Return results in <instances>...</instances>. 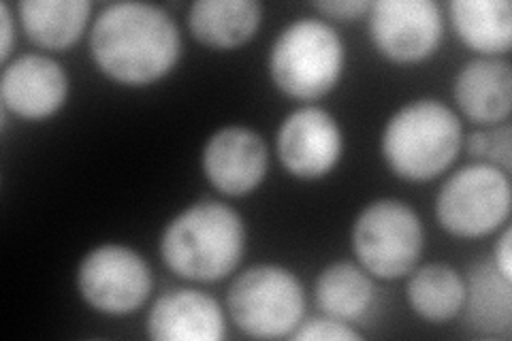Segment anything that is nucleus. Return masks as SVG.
Listing matches in <instances>:
<instances>
[{
	"instance_id": "f257e3e1",
	"label": "nucleus",
	"mask_w": 512,
	"mask_h": 341,
	"mask_svg": "<svg viewBox=\"0 0 512 341\" xmlns=\"http://www.w3.org/2000/svg\"><path fill=\"white\" fill-rule=\"evenodd\" d=\"M90 52L107 77L128 86H146L175 67L182 39L165 9L148 3H116L94 20Z\"/></svg>"
},
{
	"instance_id": "4be33fe9",
	"label": "nucleus",
	"mask_w": 512,
	"mask_h": 341,
	"mask_svg": "<svg viewBox=\"0 0 512 341\" xmlns=\"http://www.w3.org/2000/svg\"><path fill=\"white\" fill-rule=\"evenodd\" d=\"M295 341H357L361 335L338 318H310L291 333Z\"/></svg>"
},
{
	"instance_id": "7ed1b4c3",
	"label": "nucleus",
	"mask_w": 512,
	"mask_h": 341,
	"mask_svg": "<svg viewBox=\"0 0 512 341\" xmlns=\"http://www.w3.org/2000/svg\"><path fill=\"white\" fill-rule=\"evenodd\" d=\"M461 145L457 113L434 99L404 105L382 133V156L389 169L410 182H427L444 173Z\"/></svg>"
},
{
	"instance_id": "f8f14e48",
	"label": "nucleus",
	"mask_w": 512,
	"mask_h": 341,
	"mask_svg": "<svg viewBox=\"0 0 512 341\" xmlns=\"http://www.w3.org/2000/svg\"><path fill=\"white\" fill-rule=\"evenodd\" d=\"M69 77L60 64L41 54H26L7 64L0 77L3 107L24 120L50 118L64 105Z\"/></svg>"
},
{
	"instance_id": "ddd939ff",
	"label": "nucleus",
	"mask_w": 512,
	"mask_h": 341,
	"mask_svg": "<svg viewBox=\"0 0 512 341\" xmlns=\"http://www.w3.org/2000/svg\"><path fill=\"white\" fill-rule=\"evenodd\" d=\"M148 335L156 341H218L227 335V318L214 297L195 288H175L154 301Z\"/></svg>"
},
{
	"instance_id": "f03ea898",
	"label": "nucleus",
	"mask_w": 512,
	"mask_h": 341,
	"mask_svg": "<svg viewBox=\"0 0 512 341\" xmlns=\"http://www.w3.org/2000/svg\"><path fill=\"white\" fill-rule=\"evenodd\" d=\"M246 226L229 205L201 201L175 216L160 237L165 265L184 280L218 282L242 263Z\"/></svg>"
},
{
	"instance_id": "dca6fc26",
	"label": "nucleus",
	"mask_w": 512,
	"mask_h": 341,
	"mask_svg": "<svg viewBox=\"0 0 512 341\" xmlns=\"http://www.w3.org/2000/svg\"><path fill=\"white\" fill-rule=\"evenodd\" d=\"M18 9L28 39L45 50H67L75 45L92 13L88 0H24Z\"/></svg>"
},
{
	"instance_id": "6e6552de",
	"label": "nucleus",
	"mask_w": 512,
	"mask_h": 341,
	"mask_svg": "<svg viewBox=\"0 0 512 341\" xmlns=\"http://www.w3.org/2000/svg\"><path fill=\"white\" fill-rule=\"evenodd\" d=\"M77 288L96 312L126 316L148 301L152 273L139 252L107 243L86 254L77 271Z\"/></svg>"
},
{
	"instance_id": "393cba45",
	"label": "nucleus",
	"mask_w": 512,
	"mask_h": 341,
	"mask_svg": "<svg viewBox=\"0 0 512 341\" xmlns=\"http://www.w3.org/2000/svg\"><path fill=\"white\" fill-rule=\"evenodd\" d=\"M0 22H3V54H0V60L7 62L13 47V18L7 3L0 5Z\"/></svg>"
},
{
	"instance_id": "4468645a",
	"label": "nucleus",
	"mask_w": 512,
	"mask_h": 341,
	"mask_svg": "<svg viewBox=\"0 0 512 341\" xmlns=\"http://www.w3.org/2000/svg\"><path fill=\"white\" fill-rule=\"evenodd\" d=\"M455 101L463 116L498 124L512 109V71L506 60L485 56L468 62L455 79Z\"/></svg>"
},
{
	"instance_id": "423d86ee",
	"label": "nucleus",
	"mask_w": 512,
	"mask_h": 341,
	"mask_svg": "<svg viewBox=\"0 0 512 341\" xmlns=\"http://www.w3.org/2000/svg\"><path fill=\"white\" fill-rule=\"evenodd\" d=\"M352 250L361 267L380 280L414 271L423 252V226L416 211L395 199L367 205L352 226Z\"/></svg>"
},
{
	"instance_id": "a211bd4d",
	"label": "nucleus",
	"mask_w": 512,
	"mask_h": 341,
	"mask_svg": "<svg viewBox=\"0 0 512 341\" xmlns=\"http://www.w3.org/2000/svg\"><path fill=\"white\" fill-rule=\"evenodd\" d=\"M408 303L429 322H446L461 314L466 305V282L448 265L431 263L412 271Z\"/></svg>"
},
{
	"instance_id": "5701e85b",
	"label": "nucleus",
	"mask_w": 512,
	"mask_h": 341,
	"mask_svg": "<svg viewBox=\"0 0 512 341\" xmlns=\"http://www.w3.org/2000/svg\"><path fill=\"white\" fill-rule=\"evenodd\" d=\"M314 7L335 20H355L370 11L372 3L367 0H331V3H316Z\"/></svg>"
},
{
	"instance_id": "b1692460",
	"label": "nucleus",
	"mask_w": 512,
	"mask_h": 341,
	"mask_svg": "<svg viewBox=\"0 0 512 341\" xmlns=\"http://www.w3.org/2000/svg\"><path fill=\"white\" fill-rule=\"evenodd\" d=\"M510 237H512V231L506 226L502 237H500V241H498V246H495V261H493V265H495V269H498V271L504 275L506 280L512 282V250H510Z\"/></svg>"
},
{
	"instance_id": "39448f33",
	"label": "nucleus",
	"mask_w": 512,
	"mask_h": 341,
	"mask_svg": "<svg viewBox=\"0 0 512 341\" xmlns=\"http://www.w3.org/2000/svg\"><path fill=\"white\" fill-rule=\"evenodd\" d=\"M227 307L239 331L256 339L291 337L306 312V295L293 271L250 267L231 284Z\"/></svg>"
},
{
	"instance_id": "1a4fd4ad",
	"label": "nucleus",
	"mask_w": 512,
	"mask_h": 341,
	"mask_svg": "<svg viewBox=\"0 0 512 341\" xmlns=\"http://www.w3.org/2000/svg\"><path fill=\"white\" fill-rule=\"evenodd\" d=\"M370 35L393 62H421L438 50L442 11L434 0H378L370 7Z\"/></svg>"
},
{
	"instance_id": "20e7f679",
	"label": "nucleus",
	"mask_w": 512,
	"mask_h": 341,
	"mask_svg": "<svg viewBox=\"0 0 512 341\" xmlns=\"http://www.w3.org/2000/svg\"><path fill=\"white\" fill-rule=\"evenodd\" d=\"M342 71L344 43L323 20L303 18L288 24L271 45V79L291 99H320L335 88Z\"/></svg>"
},
{
	"instance_id": "aec40b11",
	"label": "nucleus",
	"mask_w": 512,
	"mask_h": 341,
	"mask_svg": "<svg viewBox=\"0 0 512 341\" xmlns=\"http://www.w3.org/2000/svg\"><path fill=\"white\" fill-rule=\"evenodd\" d=\"M468 320L480 331L498 333L510 327V280L491 263H480L466 284Z\"/></svg>"
},
{
	"instance_id": "f3484780",
	"label": "nucleus",
	"mask_w": 512,
	"mask_h": 341,
	"mask_svg": "<svg viewBox=\"0 0 512 341\" xmlns=\"http://www.w3.org/2000/svg\"><path fill=\"white\" fill-rule=\"evenodd\" d=\"M448 13L459 39L472 50L485 56L510 50L512 7L508 0H453Z\"/></svg>"
},
{
	"instance_id": "412c9836",
	"label": "nucleus",
	"mask_w": 512,
	"mask_h": 341,
	"mask_svg": "<svg viewBox=\"0 0 512 341\" xmlns=\"http://www.w3.org/2000/svg\"><path fill=\"white\" fill-rule=\"evenodd\" d=\"M510 126L504 124L493 131L474 133L468 139V152L480 160H485L487 165L500 167L502 171L510 173Z\"/></svg>"
},
{
	"instance_id": "6ab92c4d",
	"label": "nucleus",
	"mask_w": 512,
	"mask_h": 341,
	"mask_svg": "<svg viewBox=\"0 0 512 341\" xmlns=\"http://www.w3.org/2000/svg\"><path fill=\"white\" fill-rule=\"evenodd\" d=\"M314 295L327 316L342 322L359 320L374 301V284L363 267L340 261L318 275Z\"/></svg>"
},
{
	"instance_id": "9b49d317",
	"label": "nucleus",
	"mask_w": 512,
	"mask_h": 341,
	"mask_svg": "<svg viewBox=\"0 0 512 341\" xmlns=\"http://www.w3.org/2000/svg\"><path fill=\"white\" fill-rule=\"evenodd\" d=\"M267 145L259 133L246 126L216 131L203 150V173L210 184L229 197L259 188L267 173Z\"/></svg>"
},
{
	"instance_id": "9d476101",
	"label": "nucleus",
	"mask_w": 512,
	"mask_h": 341,
	"mask_svg": "<svg viewBox=\"0 0 512 341\" xmlns=\"http://www.w3.org/2000/svg\"><path fill=\"white\" fill-rule=\"evenodd\" d=\"M276 148L288 173L301 180H316L340 162L344 150L342 128L329 111L301 107L282 122Z\"/></svg>"
},
{
	"instance_id": "0eeeda50",
	"label": "nucleus",
	"mask_w": 512,
	"mask_h": 341,
	"mask_svg": "<svg viewBox=\"0 0 512 341\" xmlns=\"http://www.w3.org/2000/svg\"><path fill=\"white\" fill-rule=\"evenodd\" d=\"M436 214L448 233L485 237L510 214V180L500 167L476 162L453 173L436 199Z\"/></svg>"
},
{
	"instance_id": "2eb2a0df",
	"label": "nucleus",
	"mask_w": 512,
	"mask_h": 341,
	"mask_svg": "<svg viewBox=\"0 0 512 341\" xmlns=\"http://www.w3.org/2000/svg\"><path fill=\"white\" fill-rule=\"evenodd\" d=\"M263 7L252 0H197L188 11L192 37L216 50L250 41L261 26Z\"/></svg>"
}]
</instances>
